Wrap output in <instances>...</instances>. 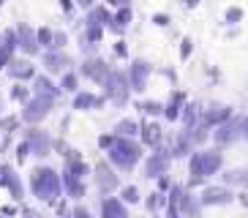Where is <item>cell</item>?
Returning <instances> with one entry per match:
<instances>
[{"mask_svg":"<svg viewBox=\"0 0 248 218\" xmlns=\"http://www.w3.org/2000/svg\"><path fill=\"white\" fill-rule=\"evenodd\" d=\"M30 188H33L36 199L55 204L60 199L63 180L58 177V172H55L52 167H38V169H33V174H30Z\"/></svg>","mask_w":248,"mask_h":218,"instance_id":"6da1fadb","label":"cell"},{"mask_svg":"<svg viewBox=\"0 0 248 218\" xmlns=\"http://www.w3.org/2000/svg\"><path fill=\"white\" fill-rule=\"evenodd\" d=\"M0 186H6V188L11 191V196H14V199H22V196H25L19 174L8 167V164H3V167H0Z\"/></svg>","mask_w":248,"mask_h":218,"instance_id":"7a4b0ae2","label":"cell"},{"mask_svg":"<svg viewBox=\"0 0 248 218\" xmlns=\"http://www.w3.org/2000/svg\"><path fill=\"white\" fill-rule=\"evenodd\" d=\"M95 183H98V188L101 194H112L117 188V174L112 172L107 164H98V174H95Z\"/></svg>","mask_w":248,"mask_h":218,"instance_id":"3957f363","label":"cell"},{"mask_svg":"<svg viewBox=\"0 0 248 218\" xmlns=\"http://www.w3.org/2000/svg\"><path fill=\"white\" fill-rule=\"evenodd\" d=\"M28 145H30V150L36 153V156H46V153H49V139H46L41 131H30L28 134Z\"/></svg>","mask_w":248,"mask_h":218,"instance_id":"277c9868","label":"cell"},{"mask_svg":"<svg viewBox=\"0 0 248 218\" xmlns=\"http://www.w3.org/2000/svg\"><path fill=\"white\" fill-rule=\"evenodd\" d=\"M101 218H128V216H125V207L120 199H104Z\"/></svg>","mask_w":248,"mask_h":218,"instance_id":"5b68a950","label":"cell"},{"mask_svg":"<svg viewBox=\"0 0 248 218\" xmlns=\"http://www.w3.org/2000/svg\"><path fill=\"white\" fill-rule=\"evenodd\" d=\"M202 202L204 204H226V202H232V194L226 188H207L202 194Z\"/></svg>","mask_w":248,"mask_h":218,"instance_id":"8992f818","label":"cell"},{"mask_svg":"<svg viewBox=\"0 0 248 218\" xmlns=\"http://www.w3.org/2000/svg\"><path fill=\"white\" fill-rule=\"evenodd\" d=\"M164 169H167V158H164V156H155V158L147 161V174H150V177L164 174Z\"/></svg>","mask_w":248,"mask_h":218,"instance_id":"52a82bcc","label":"cell"},{"mask_svg":"<svg viewBox=\"0 0 248 218\" xmlns=\"http://www.w3.org/2000/svg\"><path fill=\"white\" fill-rule=\"evenodd\" d=\"M120 196H123V202H128V204L139 202V191L134 188V186H128V188H123V191H120Z\"/></svg>","mask_w":248,"mask_h":218,"instance_id":"ba28073f","label":"cell"},{"mask_svg":"<svg viewBox=\"0 0 248 218\" xmlns=\"http://www.w3.org/2000/svg\"><path fill=\"white\" fill-rule=\"evenodd\" d=\"M14 213H16V207H11V204H6V207H3V216H14Z\"/></svg>","mask_w":248,"mask_h":218,"instance_id":"9c48e42d","label":"cell"},{"mask_svg":"<svg viewBox=\"0 0 248 218\" xmlns=\"http://www.w3.org/2000/svg\"><path fill=\"white\" fill-rule=\"evenodd\" d=\"M158 188H161V191H167V188H169V180H167V177H161V183H158Z\"/></svg>","mask_w":248,"mask_h":218,"instance_id":"30bf717a","label":"cell"},{"mask_svg":"<svg viewBox=\"0 0 248 218\" xmlns=\"http://www.w3.org/2000/svg\"><path fill=\"white\" fill-rule=\"evenodd\" d=\"M0 218H6V216H0Z\"/></svg>","mask_w":248,"mask_h":218,"instance_id":"8fae6325","label":"cell"}]
</instances>
